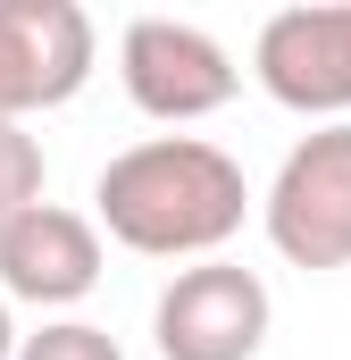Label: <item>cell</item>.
<instances>
[{
    "instance_id": "1",
    "label": "cell",
    "mask_w": 351,
    "mask_h": 360,
    "mask_svg": "<svg viewBox=\"0 0 351 360\" xmlns=\"http://www.w3.org/2000/svg\"><path fill=\"white\" fill-rule=\"evenodd\" d=\"M92 210L143 260H218V243H234L251 218V184L201 134H151L100 168Z\"/></svg>"
},
{
    "instance_id": "2",
    "label": "cell",
    "mask_w": 351,
    "mask_h": 360,
    "mask_svg": "<svg viewBox=\"0 0 351 360\" xmlns=\"http://www.w3.org/2000/svg\"><path fill=\"white\" fill-rule=\"evenodd\" d=\"M260 226L293 269H351V126H318L284 151Z\"/></svg>"
},
{
    "instance_id": "3",
    "label": "cell",
    "mask_w": 351,
    "mask_h": 360,
    "mask_svg": "<svg viewBox=\"0 0 351 360\" xmlns=\"http://www.w3.org/2000/svg\"><path fill=\"white\" fill-rule=\"evenodd\" d=\"M117 76H126V101L143 117H168V126H192V117L226 109L234 84H243L226 42L184 25V17H134L126 42H117Z\"/></svg>"
},
{
    "instance_id": "4",
    "label": "cell",
    "mask_w": 351,
    "mask_h": 360,
    "mask_svg": "<svg viewBox=\"0 0 351 360\" xmlns=\"http://www.w3.org/2000/svg\"><path fill=\"white\" fill-rule=\"evenodd\" d=\"M267 302L260 269H234V260H201V269H176L168 293L151 302V335L159 360H251L267 344Z\"/></svg>"
},
{
    "instance_id": "5",
    "label": "cell",
    "mask_w": 351,
    "mask_h": 360,
    "mask_svg": "<svg viewBox=\"0 0 351 360\" xmlns=\"http://www.w3.org/2000/svg\"><path fill=\"white\" fill-rule=\"evenodd\" d=\"M92 76V17L76 0H0V126L76 101Z\"/></svg>"
},
{
    "instance_id": "6",
    "label": "cell",
    "mask_w": 351,
    "mask_h": 360,
    "mask_svg": "<svg viewBox=\"0 0 351 360\" xmlns=\"http://www.w3.org/2000/svg\"><path fill=\"white\" fill-rule=\"evenodd\" d=\"M251 76L276 109H301V117H343L351 109V0L326 8H276L260 25V51H251Z\"/></svg>"
},
{
    "instance_id": "7",
    "label": "cell",
    "mask_w": 351,
    "mask_h": 360,
    "mask_svg": "<svg viewBox=\"0 0 351 360\" xmlns=\"http://www.w3.org/2000/svg\"><path fill=\"white\" fill-rule=\"evenodd\" d=\"M100 285V226L84 210L34 201L0 226V302H34V310H67Z\"/></svg>"
},
{
    "instance_id": "8",
    "label": "cell",
    "mask_w": 351,
    "mask_h": 360,
    "mask_svg": "<svg viewBox=\"0 0 351 360\" xmlns=\"http://www.w3.org/2000/svg\"><path fill=\"white\" fill-rule=\"evenodd\" d=\"M42 201V143L25 126H0V226Z\"/></svg>"
},
{
    "instance_id": "9",
    "label": "cell",
    "mask_w": 351,
    "mask_h": 360,
    "mask_svg": "<svg viewBox=\"0 0 351 360\" xmlns=\"http://www.w3.org/2000/svg\"><path fill=\"white\" fill-rule=\"evenodd\" d=\"M17 360H126L109 327L92 319H51L42 335H17Z\"/></svg>"
},
{
    "instance_id": "10",
    "label": "cell",
    "mask_w": 351,
    "mask_h": 360,
    "mask_svg": "<svg viewBox=\"0 0 351 360\" xmlns=\"http://www.w3.org/2000/svg\"><path fill=\"white\" fill-rule=\"evenodd\" d=\"M0 360H17V327H8V302H0Z\"/></svg>"
}]
</instances>
